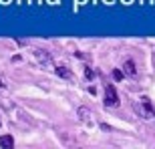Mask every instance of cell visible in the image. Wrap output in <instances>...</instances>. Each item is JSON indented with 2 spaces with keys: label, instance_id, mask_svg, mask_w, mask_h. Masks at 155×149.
<instances>
[{
  "label": "cell",
  "instance_id": "cell-8",
  "mask_svg": "<svg viewBox=\"0 0 155 149\" xmlns=\"http://www.w3.org/2000/svg\"><path fill=\"white\" fill-rule=\"evenodd\" d=\"M93 77H95V73H93V71L87 67V69H85V79H93Z\"/></svg>",
  "mask_w": 155,
  "mask_h": 149
},
{
  "label": "cell",
  "instance_id": "cell-3",
  "mask_svg": "<svg viewBox=\"0 0 155 149\" xmlns=\"http://www.w3.org/2000/svg\"><path fill=\"white\" fill-rule=\"evenodd\" d=\"M123 73L127 74V77H135V73H137V69H135V63L133 61H125V65H123Z\"/></svg>",
  "mask_w": 155,
  "mask_h": 149
},
{
  "label": "cell",
  "instance_id": "cell-7",
  "mask_svg": "<svg viewBox=\"0 0 155 149\" xmlns=\"http://www.w3.org/2000/svg\"><path fill=\"white\" fill-rule=\"evenodd\" d=\"M79 117L83 121H89V119H91V111L85 109V107H81V109H79Z\"/></svg>",
  "mask_w": 155,
  "mask_h": 149
},
{
  "label": "cell",
  "instance_id": "cell-10",
  "mask_svg": "<svg viewBox=\"0 0 155 149\" xmlns=\"http://www.w3.org/2000/svg\"><path fill=\"white\" fill-rule=\"evenodd\" d=\"M6 89V85H2V81H0V91H4Z\"/></svg>",
  "mask_w": 155,
  "mask_h": 149
},
{
  "label": "cell",
  "instance_id": "cell-1",
  "mask_svg": "<svg viewBox=\"0 0 155 149\" xmlns=\"http://www.w3.org/2000/svg\"><path fill=\"white\" fill-rule=\"evenodd\" d=\"M105 105L107 107H115L117 103H119V95H117V89L115 85H107L105 87V97H103Z\"/></svg>",
  "mask_w": 155,
  "mask_h": 149
},
{
  "label": "cell",
  "instance_id": "cell-9",
  "mask_svg": "<svg viewBox=\"0 0 155 149\" xmlns=\"http://www.w3.org/2000/svg\"><path fill=\"white\" fill-rule=\"evenodd\" d=\"M123 74H125V73H123V71H119V69H117V71H113V77H115V79H123Z\"/></svg>",
  "mask_w": 155,
  "mask_h": 149
},
{
  "label": "cell",
  "instance_id": "cell-5",
  "mask_svg": "<svg viewBox=\"0 0 155 149\" xmlns=\"http://www.w3.org/2000/svg\"><path fill=\"white\" fill-rule=\"evenodd\" d=\"M12 145H14V139H12L10 135H2V137H0V147L12 149Z\"/></svg>",
  "mask_w": 155,
  "mask_h": 149
},
{
  "label": "cell",
  "instance_id": "cell-6",
  "mask_svg": "<svg viewBox=\"0 0 155 149\" xmlns=\"http://www.w3.org/2000/svg\"><path fill=\"white\" fill-rule=\"evenodd\" d=\"M36 61H40L42 65H46V67H51V61H48V55H46L45 51H36Z\"/></svg>",
  "mask_w": 155,
  "mask_h": 149
},
{
  "label": "cell",
  "instance_id": "cell-2",
  "mask_svg": "<svg viewBox=\"0 0 155 149\" xmlns=\"http://www.w3.org/2000/svg\"><path fill=\"white\" fill-rule=\"evenodd\" d=\"M133 109L137 111L143 119H149L151 115H153V107H151V103L147 101V99H141L139 103H135V105H133Z\"/></svg>",
  "mask_w": 155,
  "mask_h": 149
},
{
  "label": "cell",
  "instance_id": "cell-4",
  "mask_svg": "<svg viewBox=\"0 0 155 149\" xmlns=\"http://www.w3.org/2000/svg\"><path fill=\"white\" fill-rule=\"evenodd\" d=\"M54 73H57V74H61L63 79H71V77H73V71H71V69H67V67H63V65L54 67Z\"/></svg>",
  "mask_w": 155,
  "mask_h": 149
}]
</instances>
